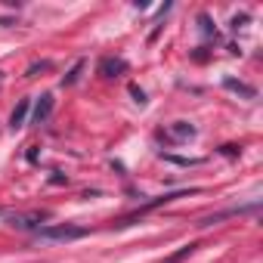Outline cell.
Returning <instances> with one entry per match:
<instances>
[{"instance_id": "6da1fadb", "label": "cell", "mask_w": 263, "mask_h": 263, "mask_svg": "<svg viewBox=\"0 0 263 263\" xmlns=\"http://www.w3.org/2000/svg\"><path fill=\"white\" fill-rule=\"evenodd\" d=\"M37 232L47 241H74V238H84L87 235L84 226H71V223H65V226H41Z\"/></svg>"}, {"instance_id": "7a4b0ae2", "label": "cell", "mask_w": 263, "mask_h": 263, "mask_svg": "<svg viewBox=\"0 0 263 263\" xmlns=\"http://www.w3.org/2000/svg\"><path fill=\"white\" fill-rule=\"evenodd\" d=\"M251 211H257V201H251L248 208H226V211H220V214H211V217H201L198 220V226H214V223H220V220H226V217H238V214H251Z\"/></svg>"}, {"instance_id": "3957f363", "label": "cell", "mask_w": 263, "mask_h": 263, "mask_svg": "<svg viewBox=\"0 0 263 263\" xmlns=\"http://www.w3.org/2000/svg\"><path fill=\"white\" fill-rule=\"evenodd\" d=\"M127 71V62L121 59V56H105L102 62H99V74L102 78H118V74H124Z\"/></svg>"}, {"instance_id": "277c9868", "label": "cell", "mask_w": 263, "mask_h": 263, "mask_svg": "<svg viewBox=\"0 0 263 263\" xmlns=\"http://www.w3.org/2000/svg\"><path fill=\"white\" fill-rule=\"evenodd\" d=\"M47 220V214H13L10 217V226H16V229H41V223Z\"/></svg>"}, {"instance_id": "5b68a950", "label": "cell", "mask_w": 263, "mask_h": 263, "mask_svg": "<svg viewBox=\"0 0 263 263\" xmlns=\"http://www.w3.org/2000/svg\"><path fill=\"white\" fill-rule=\"evenodd\" d=\"M53 105H56V99H53L50 93H44V96H41V102L34 105V124H44V121L53 115Z\"/></svg>"}, {"instance_id": "8992f818", "label": "cell", "mask_w": 263, "mask_h": 263, "mask_svg": "<svg viewBox=\"0 0 263 263\" xmlns=\"http://www.w3.org/2000/svg\"><path fill=\"white\" fill-rule=\"evenodd\" d=\"M171 137H174V140H192V137H195V127L186 124V121H177V124L171 127Z\"/></svg>"}, {"instance_id": "52a82bcc", "label": "cell", "mask_w": 263, "mask_h": 263, "mask_svg": "<svg viewBox=\"0 0 263 263\" xmlns=\"http://www.w3.org/2000/svg\"><path fill=\"white\" fill-rule=\"evenodd\" d=\"M28 108H31V102H28V99H22V102L13 108V115H10V124H13V130L25 124V115H28Z\"/></svg>"}, {"instance_id": "ba28073f", "label": "cell", "mask_w": 263, "mask_h": 263, "mask_svg": "<svg viewBox=\"0 0 263 263\" xmlns=\"http://www.w3.org/2000/svg\"><path fill=\"white\" fill-rule=\"evenodd\" d=\"M226 87H229V90H235V93H241V96H248V99H254V96H257V93H254V87L238 84V81H232V78H226Z\"/></svg>"}, {"instance_id": "9c48e42d", "label": "cell", "mask_w": 263, "mask_h": 263, "mask_svg": "<svg viewBox=\"0 0 263 263\" xmlns=\"http://www.w3.org/2000/svg\"><path fill=\"white\" fill-rule=\"evenodd\" d=\"M195 248H198V245H186V248H180V251H177L171 260H164V263H180V260H186L189 254H195Z\"/></svg>"}, {"instance_id": "30bf717a", "label": "cell", "mask_w": 263, "mask_h": 263, "mask_svg": "<svg viewBox=\"0 0 263 263\" xmlns=\"http://www.w3.org/2000/svg\"><path fill=\"white\" fill-rule=\"evenodd\" d=\"M81 68H84V65H81V62H78V65H74V68H71V71H68V74H65V78H62V84H65V87H71V84H74V81H78V74H81Z\"/></svg>"}, {"instance_id": "8fae6325", "label": "cell", "mask_w": 263, "mask_h": 263, "mask_svg": "<svg viewBox=\"0 0 263 263\" xmlns=\"http://www.w3.org/2000/svg\"><path fill=\"white\" fill-rule=\"evenodd\" d=\"M130 96H134V99H137L140 105H146V93H143L140 87H130Z\"/></svg>"}, {"instance_id": "7c38bea8", "label": "cell", "mask_w": 263, "mask_h": 263, "mask_svg": "<svg viewBox=\"0 0 263 263\" xmlns=\"http://www.w3.org/2000/svg\"><path fill=\"white\" fill-rule=\"evenodd\" d=\"M47 68H50V62H41V65H31V68H28V78H34L37 71H47Z\"/></svg>"}]
</instances>
